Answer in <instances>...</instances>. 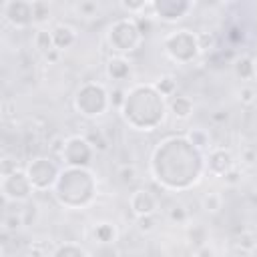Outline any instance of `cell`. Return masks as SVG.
<instances>
[{
  "label": "cell",
  "instance_id": "cell-15",
  "mask_svg": "<svg viewBox=\"0 0 257 257\" xmlns=\"http://www.w3.org/2000/svg\"><path fill=\"white\" fill-rule=\"evenodd\" d=\"M50 30H52L54 48H56V50H60V52H64V50H68V48H72V46L76 44V40H78V32H76V28H74V26H70V24L58 22V24H54Z\"/></svg>",
  "mask_w": 257,
  "mask_h": 257
},
{
  "label": "cell",
  "instance_id": "cell-37",
  "mask_svg": "<svg viewBox=\"0 0 257 257\" xmlns=\"http://www.w3.org/2000/svg\"><path fill=\"white\" fill-rule=\"evenodd\" d=\"M124 94H126V88H120V86L112 88L110 90V106L112 108H120L122 102H124Z\"/></svg>",
  "mask_w": 257,
  "mask_h": 257
},
{
  "label": "cell",
  "instance_id": "cell-4",
  "mask_svg": "<svg viewBox=\"0 0 257 257\" xmlns=\"http://www.w3.org/2000/svg\"><path fill=\"white\" fill-rule=\"evenodd\" d=\"M72 106L80 116L94 120V118L106 114L108 108H112L110 106V90L102 82L86 80L76 88V92L72 96Z\"/></svg>",
  "mask_w": 257,
  "mask_h": 257
},
{
  "label": "cell",
  "instance_id": "cell-33",
  "mask_svg": "<svg viewBox=\"0 0 257 257\" xmlns=\"http://www.w3.org/2000/svg\"><path fill=\"white\" fill-rule=\"evenodd\" d=\"M157 225H159L157 215H145V217H137V219H135V227H137V231L143 233V235L153 233V231L157 229Z\"/></svg>",
  "mask_w": 257,
  "mask_h": 257
},
{
  "label": "cell",
  "instance_id": "cell-41",
  "mask_svg": "<svg viewBox=\"0 0 257 257\" xmlns=\"http://www.w3.org/2000/svg\"><path fill=\"white\" fill-rule=\"evenodd\" d=\"M60 56H62V52L54 48V50H50L48 54H44L42 58H44V60H46L48 64H58V62H60Z\"/></svg>",
  "mask_w": 257,
  "mask_h": 257
},
{
  "label": "cell",
  "instance_id": "cell-3",
  "mask_svg": "<svg viewBox=\"0 0 257 257\" xmlns=\"http://www.w3.org/2000/svg\"><path fill=\"white\" fill-rule=\"evenodd\" d=\"M56 203L64 209H86L98 195V181L90 169L84 167H62L60 177L52 189Z\"/></svg>",
  "mask_w": 257,
  "mask_h": 257
},
{
  "label": "cell",
  "instance_id": "cell-31",
  "mask_svg": "<svg viewBox=\"0 0 257 257\" xmlns=\"http://www.w3.org/2000/svg\"><path fill=\"white\" fill-rule=\"evenodd\" d=\"M116 177H118V181L122 185H133L139 179V171H137V167L133 163H124V165H120L116 169Z\"/></svg>",
  "mask_w": 257,
  "mask_h": 257
},
{
  "label": "cell",
  "instance_id": "cell-24",
  "mask_svg": "<svg viewBox=\"0 0 257 257\" xmlns=\"http://www.w3.org/2000/svg\"><path fill=\"white\" fill-rule=\"evenodd\" d=\"M235 249L239 253H245V255H251L257 251V235L253 231H243L235 237Z\"/></svg>",
  "mask_w": 257,
  "mask_h": 257
},
{
  "label": "cell",
  "instance_id": "cell-35",
  "mask_svg": "<svg viewBox=\"0 0 257 257\" xmlns=\"http://www.w3.org/2000/svg\"><path fill=\"white\" fill-rule=\"evenodd\" d=\"M197 36H199V48H201V52L213 50V48L217 46V36H215V32L203 30V32H197Z\"/></svg>",
  "mask_w": 257,
  "mask_h": 257
},
{
  "label": "cell",
  "instance_id": "cell-44",
  "mask_svg": "<svg viewBox=\"0 0 257 257\" xmlns=\"http://www.w3.org/2000/svg\"><path fill=\"white\" fill-rule=\"evenodd\" d=\"M253 66H255V80H257V56H253Z\"/></svg>",
  "mask_w": 257,
  "mask_h": 257
},
{
  "label": "cell",
  "instance_id": "cell-43",
  "mask_svg": "<svg viewBox=\"0 0 257 257\" xmlns=\"http://www.w3.org/2000/svg\"><path fill=\"white\" fill-rule=\"evenodd\" d=\"M211 118H213V122H225L229 118V114H227V110H217L211 114Z\"/></svg>",
  "mask_w": 257,
  "mask_h": 257
},
{
  "label": "cell",
  "instance_id": "cell-14",
  "mask_svg": "<svg viewBox=\"0 0 257 257\" xmlns=\"http://www.w3.org/2000/svg\"><path fill=\"white\" fill-rule=\"evenodd\" d=\"M128 209L131 213L137 217H145V215H157V209H159V199L153 191L149 189H135L131 195H128Z\"/></svg>",
  "mask_w": 257,
  "mask_h": 257
},
{
  "label": "cell",
  "instance_id": "cell-32",
  "mask_svg": "<svg viewBox=\"0 0 257 257\" xmlns=\"http://www.w3.org/2000/svg\"><path fill=\"white\" fill-rule=\"evenodd\" d=\"M237 100L243 104V106H253L257 102V88L253 84H243L239 90H237Z\"/></svg>",
  "mask_w": 257,
  "mask_h": 257
},
{
  "label": "cell",
  "instance_id": "cell-23",
  "mask_svg": "<svg viewBox=\"0 0 257 257\" xmlns=\"http://www.w3.org/2000/svg\"><path fill=\"white\" fill-rule=\"evenodd\" d=\"M32 12H34V26L36 28H46L48 20L52 18V6L44 0H34L32 2Z\"/></svg>",
  "mask_w": 257,
  "mask_h": 257
},
{
  "label": "cell",
  "instance_id": "cell-36",
  "mask_svg": "<svg viewBox=\"0 0 257 257\" xmlns=\"http://www.w3.org/2000/svg\"><path fill=\"white\" fill-rule=\"evenodd\" d=\"M241 181H243V171L237 165L229 173H225V177H223V183L227 187H237V185H241Z\"/></svg>",
  "mask_w": 257,
  "mask_h": 257
},
{
  "label": "cell",
  "instance_id": "cell-42",
  "mask_svg": "<svg viewBox=\"0 0 257 257\" xmlns=\"http://www.w3.org/2000/svg\"><path fill=\"white\" fill-rule=\"evenodd\" d=\"M12 108L16 110V104H14L10 98H6V100L2 102V116H4V118H10V116L14 114V112H12Z\"/></svg>",
  "mask_w": 257,
  "mask_h": 257
},
{
  "label": "cell",
  "instance_id": "cell-16",
  "mask_svg": "<svg viewBox=\"0 0 257 257\" xmlns=\"http://www.w3.org/2000/svg\"><path fill=\"white\" fill-rule=\"evenodd\" d=\"M92 239L98 245H112L118 239V229L110 221H98L92 227Z\"/></svg>",
  "mask_w": 257,
  "mask_h": 257
},
{
  "label": "cell",
  "instance_id": "cell-40",
  "mask_svg": "<svg viewBox=\"0 0 257 257\" xmlns=\"http://www.w3.org/2000/svg\"><path fill=\"white\" fill-rule=\"evenodd\" d=\"M255 161H257V151H255L253 147H245V149L241 151V163L249 167V165H253Z\"/></svg>",
  "mask_w": 257,
  "mask_h": 257
},
{
  "label": "cell",
  "instance_id": "cell-27",
  "mask_svg": "<svg viewBox=\"0 0 257 257\" xmlns=\"http://www.w3.org/2000/svg\"><path fill=\"white\" fill-rule=\"evenodd\" d=\"M201 209L209 215H217L223 209V195L217 191H209L201 197Z\"/></svg>",
  "mask_w": 257,
  "mask_h": 257
},
{
  "label": "cell",
  "instance_id": "cell-8",
  "mask_svg": "<svg viewBox=\"0 0 257 257\" xmlns=\"http://www.w3.org/2000/svg\"><path fill=\"white\" fill-rule=\"evenodd\" d=\"M0 193H2V199L6 205H10V203L16 205V203H26L32 197V193H36V191H34V187L26 175V169L18 167L16 171L2 175Z\"/></svg>",
  "mask_w": 257,
  "mask_h": 257
},
{
  "label": "cell",
  "instance_id": "cell-18",
  "mask_svg": "<svg viewBox=\"0 0 257 257\" xmlns=\"http://www.w3.org/2000/svg\"><path fill=\"white\" fill-rule=\"evenodd\" d=\"M185 137H187V141L195 147V149H199L201 153H209L213 147H211V135H209V131H205V128H201V126H191L187 133H185Z\"/></svg>",
  "mask_w": 257,
  "mask_h": 257
},
{
  "label": "cell",
  "instance_id": "cell-29",
  "mask_svg": "<svg viewBox=\"0 0 257 257\" xmlns=\"http://www.w3.org/2000/svg\"><path fill=\"white\" fill-rule=\"evenodd\" d=\"M22 225H26V221H24V213H16V211H10V213H6L4 215V219H2V231L8 235V233H16Z\"/></svg>",
  "mask_w": 257,
  "mask_h": 257
},
{
  "label": "cell",
  "instance_id": "cell-12",
  "mask_svg": "<svg viewBox=\"0 0 257 257\" xmlns=\"http://www.w3.org/2000/svg\"><path fill=\"white\" fill-rule=\"evenodd\" d=\"M235 167V157L225 147H213L205 155V173L217 179H223L225 173H229Z\"/></svg>",
  "mask_w": 257,
  "mask_h": 257
},
{
  "label": "cell",
  "instance_id": "cell-6",
  "mask_svg": "<svg viewBox=\"0 0 257 257\" xmlns=\"http://www.w3.org/2000/svg\"><path fill=\"white\" fill-rule=\"evenodd\" d=\"M163 50L165 54L177 64H191L201 54L199 36L195 30L189 28H175L163 36Z\"/></svg>",
  "mask_w": 257,
  "mask_h": 257
},
{
  "label": "cell",
  "instance_id": "cell-17",
  "mask_svg": "<svg viewBox=\"0 0 257 257\" xmlns=\"http://www.w3.org/2000/svg\"><path fill=\"white\" fill-rule=\"evenodd\" d=\"M193 110H195V102H193L189 96H185V94H175V96L169 100V112H171L177 120H187V118H191Z\"/></svg>",
  "mask_w": 257,
  "mask_h": 257
},
{
  "label": "cell",
  "instance_id": "cell-21",
  "mask_svg": "<svg viewBox=\"0 0 257 257\" xmlns=\"http://www.w3.org/2000/svg\"><path fill=\"white\" fill-rule=\"evenodd\" d=\"M72 12L78 18L90 20V18H98L102 14V6L96 0H80V2H74L72 4Z\"/></svg>",
  "mask_w": 257,
  "mask_h": 257
},
{
  "label": "cell",
  "instance_id": "cell-10",
  "mask_svg": "<svg viewBox=\"0 0 257 257\" xmlns=\"http://www.w3.org/2000/svg\"><path fill=\"white\" fill-rule=\"evenodd\" d=\"M2 18L16 30L34 26V12L30 0H6L2 2Z\"/></svg>",
  "mask_w": 257,
  "mask_h": 257
},
{
  "label": "cell",
  "instance_id": "cell-5",
  "mask_svg": "<svg viewBox=\"0 0 257 257\" xmlns=\"http://www.w3.org/2000/svg\"><path fill=\"white\" fill-rule=\"evenodd\" d=\"M145 36L139 30V24L133 16H122L110 22V26L106 28V44L110 46L112 54H128L133 50H137L143 44Z\"/></svg>",
  "mask_w": 257,
  "mask_h": 257
},
{
  "label": "cell",
  "instance_id": "cell-11",
  "mask_svg": "<svg viewBox=\"0 0 257 257\" xmlns=\"http://www.w3.org/2000/svg\"><path fill=\"white\" fill-rule=\"evenodd\" d=\"M193 6L195 4L191 0H153L151 18L167 22V24H173V22L183 20L193 10Z\"/></svg>",
  "mask_w": 257,
  "mask_h": 257
},
{
  "label": "cell",
  "instance_id": "cell-13",
  "mask_svg": "<svg viewBox=\"0 0 257 257\" xmlns=\"http://www.w3.org/2000/svg\"><path fill=\"white\" fill-rule=\"evenodd\" d=\"M104 74L114 84H124V82H131L135 78V68L126 56L110 54L104 62Z\"/></svg>",
  "mask_w": 257,
  "mask_h": 257
},
{
  "label": "cell",
  "instance_id": "cell-19",
  "mask_svg": "<svg viewBox=\"0 0 257 257\" xmlns=\"http://www.w3.org/2000/svg\"><path fill=\"white\" fill-rule=\"evenodd\" d=\"M32 46L38 54H48L54 50V40H52V30L50 28H36L32 34Z\"/></svg>",
  "mask_w": 257,
  "mask_h": 257
},
{
  "label": "cell",
  "instance_id": "cell-1",
  "mask_svg": "<svg viewBox=\"0 0 257 257\" xmlns=\"http://www.w3.org/2000/svg\"><path fill=\"white\" fill-rule=\"evenodd\" d=\"M149 171L161 189L187 191L205 175V153L195 149L185 135H171L153 149Z\"/></svg>",
  "mask_w": 257,
  "mask_h": 257
},
{
  "label": "cell",
  "instance_id": "cell-25",
  "mask_svg": "<svg viewBox=\"0 0 257 257\" xmlns=\"http://www.w3.org/2000/svg\"><path fill=\"white\" fill-rule=\"evenodd\" d=\"M235 76L241 80H255V66H253V56H239L233 64Z\"/></svg>",
  "mask_w": 257,
  "mask_h": 257
},
{
  "label": "cell",
  "instance_id": "cell-39",
  "mask_svg": "<svg viewBox=\"0 0 257 257\" xmlns=\"http://www.w3.org/2000/svg\"><path fill=\"white\" fill-rule=\"evenodd\" d=\"M26 257H50V253L42 243H30Z\"/></svg>",
  "mask_w": 257,
  "mask_h": 257
},
{
  "label": "cell",
  "instance_id": "cell-28",
  "mask_svg": "<svg viewBox=\"0 0 257 257\" xmlns=\"http://www.w3.org/2000/svg\"><path fill=\"white\" fill-rule=\"evenodd\" d=\"M149 0H139V2H133V0H120L118 2V8L124 12V16H133V18H139L145 14V10L149 8Z\"/></svg>",
  "mask_w": 257,
  "mask_h": 257
},
{
  "label": "cell",
  "instance_id": "cell-30",
  "mask_svg": "<svg viewBox=\"0 0 257 257\" xmlns=\"http://www.w3.org/2000/svg\"><path fill=\"white\" fill-rule=\"evenodd\" d=\"M167 221L173 223V225H185L189 221V211L185 209V205L177 203V205H171L167 209Z\"/></svg>",
  "mask_w": 257,
  "mask_h": 257
},
{
  "label": "cell",
  "instance_id": "cell-38",
  "mask_svg": "<svg viewBox=\"0 0 257 257\" xmlns=\"http://www.w3.org/2000/svg\"><path fill=\"white\" fill-rule=\"evenodd\" d=\"M64 137H54L52 139V143H50V157H54V159H60V155H62V151H64Z\"/></svg>",
  "mask_w": 257,
  "mask_h": 257
},
{
  "label": "cell",
  "instance_id": "cell-34",
  "mask_svg": "<svg viewBox=\"0 0 257 257\" xmlns=\"http://www.w3.org/2000/svg\"><path fill=\"white\" fill-rule=\"evenodd\" d=\"M84 137H86V141L92 145V149H94V151H100V153H102V151H106V149H108V139L102 135V131H98V128H96V133L92 131V133H88V135H84Z\"/></svg>",
  "mask_w": 257,
  "mask_h": 257
},
{
  "label": "cell",
  "instance_id": "cell-26",
  "mask_svg": "<svg viewBox=\"0 0 257 257\" xmlns=\"http://www.w3.org/2000/svg\"><path fill=\"white\" fill-rule=\"evenodd\" d=\"M153 86H155L167 100L177 94V78H175L173 74H161L159 78L153 80Z\"/></svg>",
  "mask_w": 257,
  "mask_h": 257
},
{
  "label": "cell",
  "instance_id": "cell-7",
  "mask_svg": "<svg viewBox=\"0 0 257 257\" xmlns=\"http://www.w3.org/2000/svg\"><path fill=\"white\" fill-rule=\"evenodd\" d=\"M24 169H26V175H28L36 193L52 191L58 177H60V171H62L58 161L54 157H48V155H40V157L30 159Z\"/></svg>",
  "mask_w": 257,
  "mask_h": 257
},
{
  "label": "cell",
  "instance_id": "cell-2",
  "mask_svg": "<svg viewBox=\"0 0 257 257\" xmlns=\"http://www.w3.org/2000/svg\"><path fill=\"white\" fill-rule=\"evenodd\" d=\"M118 110L126 126L149 133L163 124L169 110V100L153 86V82H135L126 88L124 102Z\"/></svg>",
  "mask_w": 257,
  "mask_h": 257
},
{
  "label": "cell",
  "instance_id": "cell-20",
  "mask_svg": "<svg viewBox=\"0 0 257 257\" xmlns=\"http://www.w3.org/2000/svg\"><path fill=\"white\" fill-rule=\"evenodd\" d=\"M187 241H189V245L197 251V249H201V247H207L209 243V231H207V227L205 225H201V223H191L189 227H187Z\"/></svg>",
  "mask_w": 257,
  "mask_h": 257
},
{
  "label": "cell",
  "instance_id": "cell-9",
  "mask_svg": "<svg viewBox=\"0 0 257 257\" xmlns=\"http://www.w3.org/2000/svg\"><path fill=\"white\" fill-rule=\"evenodd\" d=\"M92 157H94V149L86 141L84 135H70V137H66L64 151L60 155V161L64 163V167H84V169H90Z\"/></svg>",
  "mask_w": 257,
  "mask_h": 257
},
{
  "label": "cell",
  "instance_id": "cell-22",
  "mask_svg": "<svg viewBox=\"0 0 257 257\" xmlns=\"http://www.w3.org/2000/svg\"><path fill=\"white\" fill-rule=\"evenodd\" d=\"M50 257H90V255L82 245L72 243V241H64L50 251Z\"/></svg>",
  "mask_w": 257,
  "mask_h": 257
}]
</instances>
